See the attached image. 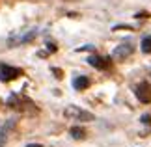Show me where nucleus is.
Returning <instances> with one entry per match:
<instances>
[{
  "label": "nucleus",
  "mask_w": 151,
  "mask_h": 147,
  "mask_svg": "<svg viewBox=\"0 0 151 147\" xmlns=\"http://www.w3.org/2000/svg\"><path fill=\"white\" fill-rule=\"evenodd\" d=\"M63 115L69 121H93V114H90V112H86L78 106H67L63 110Z\"/></svg>",
  "instance_id": "f257e3e1"
},
{
  "label": "nucleus",
  "mask_w": 151,
  "mask_h": 147,
  "mask_svg": "<svg viewBox=\"0 0 151 147\" xmlns=\"http://www.w3.org/2000/svg\"><path fill=\"white\" fill-rule=\"evenodd\" d=\"M21 75H22V71L19 67H11V65H6V63L0 65V80L2 82H11Z\"/></svg>",
  "instance_id": "f03ea898"
},
{
  "label": "nucleus",
  "mask_w": 151,
  "mask_h": 147,
  "mask_svg": "<svg viewBox=\"0 0 151 147\" xmlns=\"http://www.w3.org/2000/svg\"><path fill=\"white\" fill-rule=\"evenodd\" d=\"M136 97L140 103H151V86L147 84V82H140L136 87Z\"/></svg>",
  "instance_id": "7ed1b4c3"
},
{
  "label": "nucleus",
  "mask_w": 151,
  "mask_h": 147,
  "mask_svg": "<svg viewBox=\"0 0 151 147\" xmlns=\"http://www.w3.org/2000/svg\"><path fill=\"white\" fill-rule=\"evenodd\" d=\"M132 50H134V47H132V43L131 41H127V43H121L118 49L114 50V58L116 60H123V58H127V56H131L132 54Z\"/></svg>",
  "instance_id": "20e7f679"
},
{
  "label": "nucleus",
  "mask_w": 151,
  "mask_h": 147,
  "mask_svg": "<svg viewBox=\"0 0 151 147\" xmlns=\"http://www.w3.org/2000/svg\"><path fill=\"white\" fill-rule=\"evenodd\" d=\"M88 62H90V65H93L95 69H106L110 65L108 58H101V56H90Z\"/></svg>",
  "instance_id": "39448f33"
},
{
  "label": "nucleus",
  "mask_w": 151,
  "mask_h": 147,
  "mask_svg": "<svg viewBox=\"0 0 151 147\" xmlns=\"http://www.w3.org/2000/svg\"><path fill=\"white\" fill-rule=\"evenodd\" d=\"M15 127V119H9V121H6L2 127H0V147H4V142H6V138H8V134L9 131Z\"/></svg>",
  "instance_id": "423d86ee"
},
{
  "label": "nucleus",
  "mask_w": 151,
  "mask_h": 147,
  "mask_svg": "<svg viewBox=\"0 0 151 147\" xmlns=\"http://www.w3.org/2000/svg\"><path fill=\"white\" fill-rule=\"evenodd\" d=\"M90 86V78L88 76H75L73 78V87L75 90H86Z\"/></svg>",
  "instance_id": "0eeeda50"
},
{
  "label": "nucleus",
  "mask_w": 151,
  "mask_h": 147,
  "mask_svg": "<svg viewBox=\"0 0 151 147\" xmlns=\"http://www.w3.org/2000/svg\"><path fill=\"white\" fill-rule=\"evenodd\" d=\"M69 132H71V136H73L75 140H84V138H86V131H84L82 127H73Z\"/></svg>",
  "instance_id": "6e6552de"
},
{
  "label": "nucleus",
  "mask_w": 151,
  "mask_h": 147,
  "mask_svg": "<svg viewBox=\"0 0 151 147\" xmlns=\"http://www.w3.org/2000/svg\"><path fill=\"white\" fill-rule=\"evenodd\" d=\"M142 50L146 52V54H151V36L149 37H144V41H142Z\"/></svg>",
  "instance_id": "1a4fd4ad"
},
{
  "label": "nucleus",
  "mask_w": 151,
  "mask_h": 147,
  "mask_svg": "<svg viewBox=\"0 0 151 147\" xmlns=\"http://www.w3.org/2000/svg\"><path fill=\"white\" fill-rule=\"evenodd\" d=\"M142 123H144V125H149V123H151V115L149 114H144L142 115Z\"/></svg>",
  "instance_id": "9d476101"
},
{
  "label": "nucleus",
  "mask_w": 151,
  "mask_h": 147,
  "mask_svg": "<svg viewBox=\"0 0 151 147\" xmlns=\"http://www.w3.org/2000/svg\"><path fill=\"white\" fill-rule=\"evenodd\" d=\"M52 73L56 75V78H62V71L60 69H56V67H52Z\"/></svg>",
  "instance_id": "9b49d317"
},
{
  "label": "nucleus",
  "mask_w": 151,
  "mask_h": 147,
  "mask_svg": "<svg viewBox=\"0 0 151 147\" xmlns=\"http://www.w3.org/2000/svg\"><path fill=\"white\" fill-rule=\"evenodd\" d=\"M28 147H43V145H39V143H30Z\"/></svg>",
  "instance_id": "f8f14e48"
}]
</instances>
